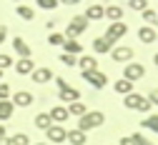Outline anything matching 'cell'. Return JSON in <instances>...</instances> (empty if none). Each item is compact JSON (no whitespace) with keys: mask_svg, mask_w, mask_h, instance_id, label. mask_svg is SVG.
Returning a JSON list of instances; mask_svg holds the SVG:
<instances>
[{"mask_svg":"<svg viewBox=\"0 0 158 145\" xmlns=\"http://www.w3.org/2000/svg\"><path fill=\"white\" fill-rule=\"evenodd\" d=\"M106 123V115L101 113V110H88L83 118H78V130L81 133H88V130H93V128H101Z\"/></svg>","mask_w":158,"mask_h":145,"instance_id":"obj_1","label":"cell"},{"mask_svg":"<svg viewBox=\"0 0 158 145\" xmlns=\"http://www.w3.org/2000/svg\"><path fill=\"white\" fill-rule=\"evenodd\" d=\"M123 105L128 108V110H141V113H148L153 105L148 103V98H143V95H138V93H131V95H126L123 98Z\"/></svg>","mask_w":158,"mask_h":145,"instance_id":"obj_2","label":"cell"},{"mask_svg":"<svg viewBox=\"0 0 158 145\" xmlns=\"http://www.w3.org/2000/svg\"><path fill=\"white\" fill-rule=\"evenodd\" d=\"M85 30H88V20H85V15H75V18L70 20L68 30H65V40H78V35H83Z\"/></svg>","mask_w":158,"mask_h":145,"instance_id":"obj_3","label":"cell"},{"mask_svg":"<svg viewBox=\"0 0 158 145\" xmlns=\"http://www.w3.org/2000/svg\"><path fill=\"white\" fill-rule=\"evenodd\" d=\"M126 33H128V25H123V23H110L103 38H106V43H108V45H115Z\"/></svg>","mask_w":158,"mask_h":145,"instance_id":"obj_4","label":"cell"},{"mask_svg":"<svg viewBox=\"0 0 158 145\" xmlns=\"http://www.w3.org/2000/svg\"><path fill=\"white\" fill-rule=\"evenodd\" d=\"M143 75H146V68H143L141 63H128V65H123V80H128V83L141 80Z\"/></svg>","mask_w":158,"mask_h":145,"instance_id":"obj_5","label":"cell"},{"mask_svg":"<svg viewBox=\"0 0 158 145\" xmlns=\"http://www.w3.org/2000/svg\"><path fill=\"white\" fill-rule=\"evenodd\" d=\"M83 80H85V83H90V85H93V88H98V90L108 85V75H106V73H101V70L83 73Z\"/></svg>","mask_w":158,"mask_h":145,"instance_id":"obj_6","label":"cell"},{"mask_svg":"<svg viewBox=\"0 0 158 145\" xmlns=\"http://www.w3.org/2000/svg\"><path fill=\"white\" fill-rule=\"evenodd\" d=\"M110 58L115 60V63H131L133 60V48H128V45H115L113 50H110Z\"/></svg>","mask_w":158,"mask_h":145,"instance_id":"obj_7","label":"cell"},{"mask_svg":"<svg viewBox=\"0 0 158 145\" xmlns=\"http://www.w3.org/2000/svg\"><path fill=\"white\" fill-rule=\"evenodd\" d=\"M48 115H50V120H53V125H63V123H65V120L70 118V115H68V108H65V105H53Z\"/></svg>","mask_w":158,"mask_h":145,"instance_id":"obj_8","label":"cell"},{"mask_svg":"<svg viewBox=\"0 0 158 145\" xmlns=\"http://www.w3.org/2000/svg\"><path fill=\"white\" fill-rule=\"evenodd\" d=\"M45 133H48V140H50V143H63V140H68V130H65L63 125H50Z\"/></svg>","mask_w":158,"mask_h":145,"instance_id":"obj_9","label":"cell"},{"mask_svg":"<svg viewBox=\"0 0 158 145\" xmlns=\"http://www.w3.org/2000/svg\"><path fill=\"white\" fill-rule=\"evenodd\" d=\"M58 95H60V100L68 103V105H70V103H78V100H81V93H78L75 88H70V85L60 88V90H58Z\"/></svg>","mask_w":158,"mask_h":145,"instance_id":"obj_10","label":"cell"},{"mask_svg":"<svg viewBox=\"0 0 158 145\" xmlns=\"http://www.w3.org/2000/svg\"><path fill=\"white\" fill-rule=\"evenodd\" d=\"M13 105H20V108H28L30 103H33V95L28 93V90H18V93H13Z\"/></svg>","mask_w":158,"mask_h":145,"instance_id":"obj_11","label":"cell"},{"mask_svg":"<svg viewBox=\"0 0 158 145\" xmlns=\"http://www.w3.org/2000/svg\"><path fill=\"white\" fill-rule=\"evenodd\" d=\"M33 70H35V63L30 58H23V60H18L15 63V73L18 75H33Z\"/></svg>","mask_w":158,"mask_h":145,"instance_id":"obj_12","label":"cell"},{"mask_svg":"<svg viewBox=\"0 0 158 145\" xmlns=\"http://www.w3.org/2000/svg\"><path fill=\"white\" fill-rule=\"evenodd\" d=\"M30 78H33V83H38V85H43V83H48V80H53V73H50L48 68H35Z\"/></svg>","mask_w":158,"mask_h":145,"instance_id":"obj_13","label":"cell"},{"mask_svg":"<svg viewBox=\"0 0 158 145\" xmlns=\"http://www.w3.org/2000/svg\"><path fill=\"white\" fill-rule=\"evenodd\" d=\"M101 18H106V8L103 5H88V10H85V20L90 23V20H101Z\"/></svg>","mask_w":158,"mask_h":145,"instance_id":"obj_14","label":"cell"},{"mask_svg":"<svg viewBox=\"0 0 158 145\" xmlns=\"http://www.w3.org/2000/svg\"><path fill=\"white\" fill-rule=\"evenodd\" d=\"M106 18L110 23H123V8L121 5H108L106 8Z\"/></svg>","mask_w":158,"mask_h":145,"instance_id":"obj_15","label":"cell"},{"mask_svg":"<svg viewBox=\"0 0 158 145\" xmlns=\"http://www.w3.org/2000/svg\"><path fill=\"white\" fill-rule=\"evenodd\" d=\"M138 40H141L143 45H151V43H156V30H153V28H148V25H143L141 30H138Z\"/></svg>","mask_w":158,"mask_h":145,"instance_id":"obj_16","label":"cell"},{"mask_svg":"<svg viewBox=\"0 0 158 145\" xmlns=\"http://www.w3.org/2000/svg\"><path fill=\"white\" fill-rule=\"evenodd\" d=\"M13 50L20 55V60H23V58H30V48H28V43H25L23 38H15V40H13Z\"/></svg>","mask_w":158,"mask_h":145,"instance_id":"obj_17","label":"cell"},{"mask_svg":"<svg viewBox=\"0 0 158 145\" xmlns=\"http://www.w3.org/2000/svg\"><path fill=\"white\" fill-rule=\"evenodd\" d=\"M13 110H15V105H13L10 100H0V123L10 120L13 118Z\"/></svg>","mask_w":158,"mask_h":145,"instance_id":"obj_18","label":"cell"},{"mask_svg":"<svg viewBox=\"0 0 158 145\" xmlns=\"http://www.w3.org/2000/svg\"><path fill=\"white\" fill-rule=\"evenodd\" d=\"M78 65H81V70H83V73L98 70V68H95L98 63H95V58H93V55H81V60H78Z\"/></svg>","mask_w":158,"mask_h":145,"instance_id":"obj_19","label":"cell"},{"mask_svg":"<svg viewBox=\"0 0 158 145\" xmlns=\"http://www.w3.org/2000/svg\"><path fill=\"white\" fill-rule=\"evenodd\" d=\"M113 90H115L118 95H123V98H126V95H131V93H133V83H128V80H123V78H121V80H118L115 85H113Z\"/></svg>","mask_w":158,"mask_h":145,"instance_id":"obj_20","label":"cell"},{"mask_svg":"<svg viewBox=\"0 0 158 145\" xmlns=\"http://www.w3.org/2000/svg\"><path fill=\"white\" fill-rule=\"evenodd\" d=\"M63 50H65V55H78V53H83V45L78 43V40H65L63 43Z\"/></svg>","mask_w":158,"mask_h":145,"instance_id":"obj_21","label":"cell"},{"mask_svg":"<svg viewBox=\"0 0 158 145\" xmlns=\"http://www.w3.org/2000/svg\"><path fill=\"white\" fill-rule=\"evenodd\" d=\"M50 125H53V120H50L48 113H38V115H35V128H38V130H48Z\"/></svg>","mask_w":158,"mask_h":145,"instance_id":"obj_22","label":"cell"},{"mask_svg":"<svg viewBox=\"0 0 158 145\" xmlns=\"http://www.w3.org/2000/svg\"><path fill=\"white\" fill-rule=\"evenodd\" d=\"M85 140H88L85 133H81L78 128H75V130H68V143H70V145H85Z\"/></svg>","mask_w":158,"mask_h":145,"instance_id":"obj_23","label":"cell"},{"mask_svg":"<svg viewBox=\"0 0 158 145\" xmlns=\"http://www.w3.org/2000/svg\"><path fill=\"white\" fill-rule=\"evenodd\" d=\"M65 108H68V115H75V118H83V115L88 113V108L83 105L81 100H78V103H70V105H65Z\"/></svg>","mask_w":158,"mask_h":145,"instance_id":"obj_24","label":"cell"},{"mask_svg":"<svg viewBox=\"0 0 158 145\" xmlns=\"http://www.w3.org/2000/svg\"><path fill=\"white\" fill-rule=\"evenodd\" d=\"M93 50H95V53H101V55H106V53L113 50V45L106 43V38H95V40H93Z\"/></svg>","mask_w":158,"mask_h":145,"instance_id":"obj_25","label":"cell"},{"mask_svg":"<svg viewBox=\"0 0 158 145\" xmlns=\"http://www.w3.org/2000/svg\"><path fill=\"white\" fill-rule=\"evenodd\" d=\"M141 125H143L146 130H151V133H158V115H148Z\"/></svg>","mask_w":158,"mask_h":145,"instance_id":"obj_26","label":"cell"},{"mask_svg":"<svg viewBox=\"0 0 158 145\" xmlns=\"http://www.w3.org/2000/svg\"><path fill=\"white\" fill-rule=\"evenodd\" d=\"M15 13H18V18H23V20H33V15H35V10L28 8V5H18Z\"/></svg>","mask_w":158,"mask_h":145,"instance_id":"obj_27","label":"cell"},{"mask_svg":"<svg viewBox=\"0 0 158 145\" xmlns=\"http://www.w3.org/2000/svg\"><path fill=\"white\" fill-rule=\"evenodd\" d=\"M143 20H146V25H148V28H153V25L158 23V13L148 8V10H143Z\"/></svg>","mask_w":158,"mask_h":145,"instance_id":"obj_28","label":"cell"},{"mask_svg":"<svg viewBox=\"0 0 158 145\" xmlns=\"http://www.w3.org/2000/svg\"><path fill=\"white\" fill-rule=\"evenodd\" d=\"M10 145H30V138L25 133H18V135L10 138Z\"/></svg>","mask_w":158,"mask_h":145,"instance_id":"obj_29","label":"cell"},{"mask_svg":"<svg viewBox=\"0 0 158 145\" xmlns=\"http://www.w3.org/2000/svg\"><path fill=\"white\" fill-rule=\"evenodd\" d=\"M35 5H40L43 10H55L58 5H60V0H38Z\"/></svg>","mask_w":158,"mask_h":145,"instance_id":"obj_30","label":"cell"},{"mask_svg":"<svg viewBox=\"0 0 158 145\" xmlns=\"http://www.w3.org/2000/svg\"><path fill=\"white\" fill-rule=\"evenodd\" d=\"M48 43H50V45H60V48H63V43H65V35H60V33H50Z\"/></svg>","mask_w":158,"mask_h":145,"instance_id":"obj_31","label":"cell"},{"mask_svg":"<svg viewBox=\"0 0 158 145\" xmlns=\"http://www.w3.org/2000/svg\"><path fill=\"white\" fill-rule=\"evenodd\" d=\"M128 8H133V10H138V13H143V10H148V3H146V0H131Z\"/></svg>","mask_w":158,"mask_h":145,"instance_id":"obj_32","label":"cell"},{"mask_svg":"<svg viewBox=\"0 0 158 145\" xmlns=\"http://www.w3.org/2000/svg\"><path fill=\"white\" fill-rule=\"evenodd\" d=\"M60 60H63V65H68V68H75L78 65V58H73V55H60Z\"/></svg>","mask_w":158,"mask_h":145,"instance_id":"obj_33","label":"cell"},{"mask_svg":"<svg viewBox=\"0 0 158 145\" xmlns=\"http://www.w3.org/2000/svg\"><path fill=\"white\" fill-rule=\"evenodd\" d=\"M10 65H13V58L5 55V53H0V70H5V68H10Z\"/></svg>","mask_w":158,"mask_h":145,"instance_id":"obj_34","label":"cell"},{"mask_svg":"<svg viewBox=\"0 0 158 145\" xmlns=\"http://www.w3.org/2000/svg\"><path fill=\"white\" fill-rule=\"evenodd\" d=\"M131 138H133V143H135V145H153V143H151L148 138H143L141 133H135V135H131Z\"/></svg>","mask_w":158,"mask_h":145,"instance_id":"obj_35","label":"cell"},{"mask_svg":"<svg viewBox=\"0 0 158 145\" xmlns=\"http://www.w3.org/2000/svg\"><path fill=\"white\" fill-rule=\"evenodd\" d=\"M0 100H10V88L5 83H0Z\"/></svg>","mask_w":158,"mask_h":145,"instance_id":"obj_36","label":"cell"},{"mask_svg":"<svg viewBox=\"0 0 158 145\" xmlns=\"http://www.w3.org/2000/svg\"><path fill=\"white\" fill-rule=\"evenodd\" d=\"M148 103H151V105H158V88L148 93Z\"/></svg>","mask_w":158,"mask_h":145,"instance_id":"obj_37","label":"cell"},{"mask_svg":"<svg viewBox=\"0 0 158 145\" xmlns=\"http://www.w3.org/2000/svg\"><path fill=\"white\" fill-rule=\"evenodd\" d=\"M5 35H8V28H5V25H0V45H3V40H5Z\"/></svg>","mask_w":158,"mask_h":145,"instance_id":"obj_38","label":"cell"},{"mask_svg":"<svg viewBox=\"0 0 158 145\" xmlns=\"http://www.w3.org/2000/svg\"><path fill=\"white\" fill-rule=\"evenodd\" d=\"M121 145H135V143H133V138L128 135V138H121Z\"/></svg>","mask_w":158,"mask_h":145,"instance_id":"obj_39","label":"cell"},{"mask_svg":"<svg viewBox=\"0 0 158 145\" xmlns=\"http://www.w3.org/2000/svg\"><path fill=\"white\" fill-rule=\"evenodd\" d=\"M55 85H58V90H60V88H65V85H68V83H65L63 78H58V80H55Z\"/></svg>","mask_w":158,"mask_h":145,"instance_id":"obj_40","label":"cell"},{"mask_svg":"<svg viewBox=\"0 0 158 145\" xmlns=\"http://www.w3.org/2000/svg\"><path fill=\"white\" fill-rule=\"evenodd\" d=\"M0 145H10V140L8 138H0Z\"/></svg>","mask_w":158,"mask_h":145,"instance_id":"obj_41","label":"cell"},{"mask_svg":"<svg viewBox=\"0 0 158 145\" xmlns=\"http://www.w3.org/2000/svg\"><path fill=\"white\" fill-rule=\"evenodd\" d=\"M0 138H5V125H0Z\"/></svg>","mask_w":158,"mask_h":145,"instance_id":"obj_42","label":"cell"},{"mask_svg":"<svg viewBox=\"0 0 158 145\" xmlns=\"http://www.w3.org/2000/svg\"><path fill=\"white\" fill-rule=\"evenodd\" d=\"M153 63H156V68H158V53H156V55H153Z\"/></svg>","mask_w":158,"mask_h":145,"instance_id":"obj_43","label":"cell"},{"mask_svg":"<svg viewBox=\"0 0 158 145\" xmlns=\"http://www.w3.org/2000/svg\"><path fill=\"white\" fill-rule=\"evenodd\" d=\"M38 145H48V143H38Z\"/></svg>","mask_w":158,"mask_h":145,"instance_id":"obj_44","label":"cell"},{"mask_svg":"<svg viewBox=\"0 0 158 145\" xmlns=\"http://www.w3.org/2000/svg\"><path fill=\"white\" fill-rule=\"evenodd\" d=\"M0 78H3V70H0Z\"/></svg>","mask_w":158,"mask_h":145,"instance_id":"obj_45","label":"cell"},{"mask_svg":"<svg viewBox=\"0 0 158 145\" xmlns=\"http://www.w3.org/2000/svg\"><path fill=\"white\" fill-rule=\"evenodd\" d=\"M156 40H158V33H156Z\"/></svg>","mask_w":158,"mask_h":145,"instance_id":"obj_46","label":"cell"}]
</instances>
